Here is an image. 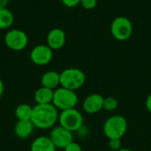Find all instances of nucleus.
Returning <instances> with one entry per match:
<instances>
[{
  "instance_id": "nucleus-6",
  "label": "nucleus",
  "mask_w": 151,
  "mask_h": 151,
  "mask_svg": "<svg viewBox=\"0 0 151 151\" xmlns=\"http://www.w3.org/2000/svg\"><path fill=\"white\" fill-rule=\"evenodd\" d=\"M133 24L131 20L124 16L116 17L111 25V33L112 36L120 42L128 40L133 34Z\"/></svg>"
},
{
  "instance_id": "nucleus-13",
  "label": "nucleus",
  "mask_w": 151,
  "mask_h": 151,
  "mask_svg": "<svg viewBox=\"0 0 151 151\" xmlns=\"http://www.w3.org/2000/svg\"><path fill=\"white\" fill-rule=\"evenodd\" d=\"M56 149L49 136H39L32 142L30 151H56Z\"/></svg>"
},
{
  "instance_id": "nucleus-15",
  "label": "nucleus",
  "mask_w": 151,
  "mask_h": 151,
  "mask_svg": "<svg viewBox=\"0 0 151 151\" xmlns=\"http://www.w3.org/2000/svg\"><path fill=\"white\" fill-rule=\"evenodd\" d=\"M53 97H54V90L42 86L35 92V96H34L36 104H52Z\"/></svg>"
},
{
  "instance_id": "nucleus-18",
  "label": "nucleus",
  "mask_w": 151,
  "mask_h": 151,
  "mask_svg": "<svg viewBox=\"0 0 151 151\" xmlns=\"http://www.w3.org/2000/svg\"><path fill=\"white\" fill-rule=\"evenodd\" d=\"M118 106H119V102L116 98L111 96L104 98L103 110L106 111H114L118 108Z\"/></svg>"
},
{
  "instance_id": "nucleus-10",
  "label": "nucleus",
  "mask_w": 151,
  "mask_h": 151,
  "mask_svg": "<svg viewBox=\"0 0 151 151\" xmlns=\"http://www.w3.org/2000/svg\"><path fill=\"white\" fill-rule=\"evenodd\" d=\"M104 98L100 94H91L83 101V110L88 114H96L103 110Z\"/></svg>"
},
{
  "instance_id": "nucleus-23",
  "label": "nucleus",
  "mask_w": 151,
  "mask_h": 151,
  "mask_svg": "<svg viewBox=\"0 0 151 151\" xmlns=\"http://www.w3.org/2000/svg\"><path fill=\"white\" fill-rule=\"evenodd\" d=\"M146 108L149 111L151 112V93L149 95V96L147 97L146 100Z\"/></svg>"
},
{
  "instance_id": "nucleus-17",
  "label": "nucleus",
  "mask_w": 151,
  "mask_h": 151,
  "mask_svg": "<svg viewBox=\"0 0 151 151\" xmlns=\"http://www.w3.org/2000/svg\"><path fill=\"white\" fill-rule=\"evenodd\" d=\"M14 21L13 13L6 7L0 9V29H6L12 26Z\"/></svg>"
},
{
  "instance_id": "nucleus-24",
  "label": "nucleus",
  "mask_w": 151,
  "mask_h": 151,
  "mask_svg": "<svg viewBox=\"0 0 151 151\" xmlns=\"http://www.w3.org/2000/svg\"><path fill=\"white\" fill-rule=\"evenodd\" d=\"M8 2L9 0H0V9L6 7V5L8 4Z\"/></svg>"
},
{
  "instance_id": "nucleus-9",
  "label": "nucleus",
  "mask_w": 151,
  "mask_h": 151,
  "mask_svg": "<svg viewBox=\"0 0 151 151\" xmlns=\"http://www.w3.org/2000/svg\"><path fill=\"white\" fill-rule=\"evenodd\" d=\"M53 58V50L44 44H40L33 48L30 52V59L36 65H46Z\"/></svg>"
},
{
  "instance_id": "nucleus-5",
  "label": "nucleus",
  "mask_w": 151,
  "mask_h": 151,
  "mask_svg": "<svg viewBox=\"0 0 151 151\" xmlns=\"http://www.w3.org/2000/svg\"><path fill=\"white\" fill-rule=\"evenodd\" d=\"M83 116L75 108L62 111L58 116L59 126L71 131L72 133L79 131L83 126Z\"/></svg>"
},
{
  "instance_id": "nucleus-22",
  "label": "nucleus",
  "mask_w": 151,
  "mask_h": 151,
  "mask_svg": "<svg viewBox=\"0 0 151 151\" xmlns=\"http://www.w3.org/2000/svg\"><path fill=\"white\" fill-rule=\"evenodd\" d=\"M62 3L68 8H74L81 4V0H62Z\"/></svg>"
},
{
  "instance_id": "nucleus-4",
  "label": "nucleus",
  "mask_w": 151,
  "mask_h": 151,
  "mask_svg": "<svg viewBox=\"0 0 151 151\" xmlns=\"http://www.w3.org/2000/svg\"><path fill=\"white\" fill-rule=\"evenodd\" d=\"M78 104V96L73 90L65 88L63 87L58 88L54 90V97L52 104L62 111L73 109Z\"/></svg>"
},
{
  "instance_id": "nucleus-1",
  "label": "nucleus",
  "mask_w": 151,
  "mask_h": 151,
  "mask_svg": "<svg viewBox=\"0 0 151 151\" xmlns=\"http://www.w3.org/2000/svg\"><path fill=\"white\" fill-rule=\"evenodd\" d=\"M58 110L52 104H36L33 107L31 121L36 128L49 129L58 121Z\"/></svg>"
},
{
  "instance_id": "nucleus-14",
  "label": "nucleus",
  "mask_w": 151,
  "mask_h": 151,
  "mask_svg": "<svg viewBox=\"0 0 151 151\" xmlns=\"http://www.w3.org/2000/svg\"><path fill=\"white\" fill-rule=\"evenodd\" d=\"M42 87L55 90L60 85V73L56 71H49L42 74L41 78Z\"/></svg>"
},
{
  "instance_id": "nucleus-20",
  "label": "nucleus",
  "mask_w": 151,
  "mask_h": 151,
  "mask_svg": "<svg viewBox=\"0 0 151 151\" xmlns=\"http://www.w3.org/2000/svg\"><path fill=\"white\" fill-rule=\"evenodd\" d=\"M109 147L111 150H119L121 149V139H110Z\"/></svg>"
},
{
  "instance_id": "nucleus-7",
  "label": "nucleus",
  "mask_w": 151,
  "mask_h": 151,
  "mask_svg": "<svg viewBox=\"0 0 151 151\" xmlns=\"http://www.w3.org/2000/svg\"><path fill=\"white\" fill-rule=\"evenodd\" d=\"M5 45L15 51L24 50L28 43V37L27 34L19 29H12L8 31L4 36Z\"/></svg>"
},
{
  "instance_id": "nucleus-16",
  "label": "nucleus",
  "mask_w": 151,
  "mask_h": 151,
  "mask_svg": "<svg viewBox=\"0 0 151 151\" xmlns=\"http://www.w3.org/2000/svg\"><path fill=\"white\" fill-rule=\"evenodd\" d=\"M33 107L27 104H21L15 109V116L18 120H29L32 118Z\"/></svg>"
},
{
  "instance_id": "nucleus-11",
  "label": "nucleus",
  "mask_w": 151,
  "mask_h": 151,
  "mask_svg": "<svg viewBox=\"0 0 151 151\" xmlns=\"http://www.w3.org/2000/svg\"><path fill=\"white\" fill-rule=\"evenodd\" d=\"M66 41V36L65 32L60 28L51 29L47 35V45L52 50H58L64 47Z\"/></svg>"
},
{
  "instance_id": "nucleus-26",
  "label": "nucleus",
  "mask_w": 151,
  "mask_h": 151,
  "mask_svg": "<svg viewBox=\"0 0 151 151\" xmlns=\"http://www.w3.org/2000/svg\"><path fill=\"white\" fill-rule=\"evenodd\" d=\"M118 151H133V150H129V149H120L119 150H118Z\"/></svg>"
},
{
  "instance_id": "nucleus-19",
  "label": "nucleus",
  "mask_w": 151,
  "mask_h": 151,
  "mask_svg": "<svg viewBox=\"0 0 151 151\" xmlns=\"http://www.w3.org/2000/svg\"><path fill=\"white\" fill-rule=\"evenodd\" d=\"M81 4L86 10H93L97 4V0H81Z\"/></svg>"
},
{
  "instance_id": "nucleus-12",
  "label": "nucleus",
  "mask_w": 151,
  "mask_h": 151,
  "mask_svg": "<svg viewBox=\"0 0 151 151\" xmlns=\"http://www.w3.org/2000/svg\"><path fill=\"white\" fill-rule=\"evenodd\" d=\"M35 127L31 119L18 120L14 127V134L19 139H27L32 135Z\"/></svg>"
},
{
  "instance_id": "nucleus-21",
  "label": "nucleus",
  "mask_w": 151,
  "mask_h": 151,
  "mask_svg": "<svg viewBox=\"0 0 151 151\" xmlns=\"http://www.w3.org/2000/svg\"><path fill=\"white\" fill-rule=\"evenodd\" d=\"M64 150L65 151H82V148L79 143L73 142L68 146H66Z\"/></svg>"
},
{
  "instance_id": "nucleus-8",
  "label": "nucleus",
  "mask_w": 151,
  "mask_h": 151,
  "mask_svg": "<svg viewBox=\"0 0 151 151\" xmlns=\"http://www.w3.org/2000/svg\"><path fill=\"white\" fill-rule=\"evenodd\" d=\"M49 137L58 149H65L73 142V133L61 126L53 127Z\"/></svg>"
},
{
  "instance_id": "nucleus-3",
  "label": "nucleus",
  "mask_w": 151,
  "mask_h": 151,
  "mask_svg": "<svg viewBox=\"0 0 151 151\" xmlns=\"http://www.w3.org/2000/svg\"><path fill=\"white\" fill-rule=\"evenodd\" d=\"M104 134L110 139H121L127 130V121L121 115H114L106 119L104 124Z\"/></svg>"
},
{
  "instance_id": "nucleus-25",
  "label": "nucleus",
  "mask_w": 151,
  "mask_h": 151,
  "mask_svg": "<svg viewBox=\"0 0 151 151\" xmlns=\"http://www.w3.org/2000/svg\"><path fill=\"white\" fill-rule=\"evenodd\" d=\"M4 83H3V81H2V80L0 79V97L3 96V94H4Z\"/></svg>"
},
{
  "instance_id": "nucleus-2",
  "label": "nucleus",
  "mask_w": 151,
  "mask_h": 151,
  "mask_svg": "<svg viewBox=\"0 0 151 151\" xmlns=\"http://www.w3.org/2000/svg\"><path fill=\"white\" fill-rule=\"evenodd\" d=\"M86 81L85 73L78 68H66L60 73V86L70 89L77 90L83 87Z\"/></svg>"
}]
</instances>
